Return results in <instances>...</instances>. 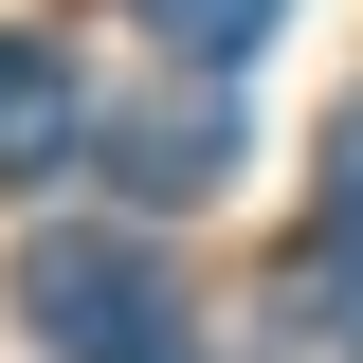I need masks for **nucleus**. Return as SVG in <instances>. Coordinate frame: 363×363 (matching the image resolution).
<instances>
[{
    "instance_id": "3",
    "label": "nucleus",
    "mask_w": 363,
    "mask_h": 363,
    "mask_svg": "<svg viewBox=\"0 0 363 363\" xmlns=\"http://www.w3.org/2000/svg\"><path fill=\"white\" fill-rule=\"evenodd\" d=\"M91 145V91H73V55L55 37H0V182H55Z\"/></svg>"
},
{
    "instance_id": "7",
    "label": "nucleus",
    "mask_w": 363,
    "mask_h": 363,
    "mask_svg": "<svg viewBox=\"0 0 363 363\" xmlns=\"http://www.w3.org/2000/svg\"><path fill=\"white\" fill-rule=\"evenodd\" d=\"M128 363H200V345H182V327H164V345H128Z\"/></svg>"
},
{
    "instance_id": "2",
    "label": "nucleus",
    "mask_w": 363,
    "mask_h": 363,
    "mask_svg": "<svg viewBox=\"0 0 363 363\" xmlns=\"http://www.w3.org/2000/svg\"><path fill=\"white\" fill-rule=\"evenodd\" d=\"M91 164L128 182L145 218H182V200H218V182H236V91H218V73L145 91V109H109V128H91Z\"/></svg>"
},
{
    "instance_id": "6",
    "label": "nucleus",
    "mask_w": 363,
    "mask_h": 363,
    "mask_svg": "<svg viewBox=\"0 0 363 363\" xmlns=\"http://www.w3.org/2000/svg\"><path fill=\"white\" fill-rule=\"evenodd\" d=\"M327 236H363V109H327Z\"/></svg>"
},
{
    "instance_id": "4",
    "label": "nucleus",
    "mask_w": 363,
    "mask_h": 363,
    "mask_svg": "<svg viewBox=\"0 0 363 363\" xmlns=\"http://www.w3.org/2000/svg\"><path fill=\"white\" fill-rule=\"evenodd\" d=\"M272 309H291V345H309V363H363V236L309 218V255L272 272Z\"/></svg>"
},
{
    "instance_id": "5",
    "label": "nucleus",
    "mask_w": 363,
    "mask_h": 363,
    "mask_svg": "<svg viewBox=\"0 0 363 363\" xmlns=\"http://www.w3.org/2000/svg\"><path fill=\"white\" fill-rule=\"evenodd\" d=\"M145 37H164V73H255V37L291 18V0H128Z\"/></svg>"
},
{
    "instance_id": "1",
    "label": "nucleus",
    "mask_w": 363,
    "mask_h": 363,
    "mask_svg": "<svg viewBox=\"0 0 363 363\" xmlns=\"http://www.w3.org/2000/svg\"><path fill=\"white\" fill-rule=\"evenodd\" d=\"M18 309H37L55 363H128V345H164V327H182L145 236H37V255H18Z\"/></svg>"
}]
</instances>
